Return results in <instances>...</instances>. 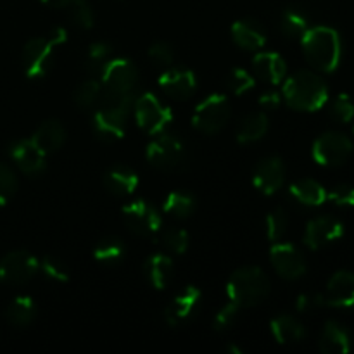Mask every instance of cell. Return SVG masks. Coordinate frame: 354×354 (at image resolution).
<instances>
[{
	"label": "cell",
	"instance_id": "6da1fadb",
	"mask_svg": "<svg viewBox=\"0 0 354 354\" xmlns=\"http://www.w3.org/2000/svg\"><path fill=\"white\" fill-rule=\"evenodd\" d=\"M133 102V92H104L92 121L93 131L100 140L116 142L124 137Z\"/></svg>",
	"mask_w": 354,
	"mask_h": 354
},
{
	"label": "cell",
	"instance_id": "7a4b0ae2",
	"mask_svg": "<svg viewBox=\"0 0 354 354\" xmlns=\"http://www.w3.org/2000/svg\"><path fill=\"white\" fill-rule=\"evenodd\" d=\"M282 95L292 109L315 113L327 104L328 86L317 73L303 69L283 82Z\"/></svg>",
	"mask_w": 354,
	"mask_h": 354
},
{
	"label": "cell",
	"instance_id": "3957f363",
	"mask_svg": "<svg viewBox=\"0 0 354 354\" xmlns=\"http://www.w3.org/2000/svg\"><path fill=\"white\" fill-rule=\"evenodd\" d=\"M306 61L320 73H332L339 68L342 57L341 37L334 28H310L301 38Z\"/></svg>",
	"mask_w": 354,
	"mask_h": 354
},
{
	"label": "cell",
	"instance_id": "277c9868",
	"mask_svg": "<svg viewBox=\"0 0 354 354\" xmlns=\"http://www.w3.org/2000/svg\"><path fill=\"white\" fill-rule=\"evenodd\" d=\"M270 280L258 266H244L232 273L227 283V297L239 308H252L268 297Z\"/></svg>",
	"mask_w": 354,
	"mask_h": 354
},
{
	"label": "cell",
	"instance_id": "5b68a950",
	"mask_svg": "<svg viewBox=\"0 0 354 354\" xmlns=\"http://www.w3.org/2000/svg\"><path fill=\"white\" fill-rule=\"evenodd\" d=\"M135 120L138 128L149 135H159L166 131L173 120L169 107H166L154 93L144 92L133 102Z\"/></svg>",
	"mask_w": 354,
	"mask_h": 354
},
{
	"label": "cell",
	"instance_id": "8992f818",
	"mask_svg": "<svg viewBox=\"0 0 354 354\" xmlns=\"http://www.w3.org/2000/svg\"><path fill=\"white\" fill-rule=\"evenodd\" d=\"M230 102L227 97L223 93H213L194 109L192 124L201 133L214 135L223 130L230 120Z\"/></svg>",
	"mask_w": 354,
	"mask_h": 354
},
{
	"label": "cell",
	"instance_id": "52a82bcc",
	"mask_svg": "<svg viewBox=\"0 0 354 354\" xmlns=\"http://www.w3.org/2000/svg\"><path fill=\"white\" fill-rule=\"evenodd\" d=\"M311 154L320 166L337 168L351 158L353 142L348 135L339 133V131H327L315 140Z\"/></svg>",
	"mask_w": 354,
	"mask_h": 354
},
{
	"label": "cell",
	"instance_id": "ba28073f",
	"mask_svg": "<svg viewBox=\"0 0 354 354\" xmlns=\"http://www.w3.org/2000/svg\"><path fill=\"white\" fill-rule=\"evenodd\" d=\"M145 156H147L149 165L154 166L156 169L173 171L183 161V144L176 135L162 131L156 135L154 140L147 145Z\"/></svg>",
	"mask_w": 354,
	"mask_h": 354
},
{
	"label": "cell",
	"instance_id": "9c48e42d",
	"mask_svg": "<svg viewBox=\"0 0 354 354\" xmlns=\"http://www.w3.org/2000/svg\"><path fill=\"white\" fill-rule=\"evenodd\" d=\"M40 270L37 256L28 251L7 252L0 259V282L6 286H24L30 282Z\"/></svg>",
	"mask_w": 354,
	"mask_h": 354
},
{
	"label": "cell",
	"instance_id": "30bf717a",
	"mask_svg": "<svg viewBox=\"0 0 354 354\" xmlns=\"http://www.w3.org/2000/svg\"><path fill=\"white\" fill-rule=\"evenodd\" d=\"M124 225L140 237H152L162 227L161 213L144 199H135L123 207Z\"/></svg>",
	"mask_w": 354,
	"mask_h": 354
},
{
	"label": "cell",
	"instance_id": "8fae6325",
	"mask_svg": "<svg viewBox=\"0 0 354 354\" xmlns=\"http://www.w3.org/2000/svg\"><path fill=\"white\" fill-rule=\"evenodd\" d=\"M57 44L48 38H31L23 48V69L30 80H40L50 71Z\"/></svg>",
	"mask_w": 354,
	"mask_h": 354
},
{
	"label": "cell",
	"instance_id": "7c38bea8",
	"mask_svg": "<svg viewBox=\"0 0 354 354\" xmlns=\"http://www.w3.org/2000/svg\"><path fill=\"white\" fill-rule=\"evenodd\" d=\"M137 82V66L127 57L109 59L100 69V85L106 92H133Z\"/></svg>",
	"mask_w": 354,
	"mask_h": 354
},
{
	"label": "cell",
	"instance_id": "4fadbf2b",
	"mask_svg": "<svg viewBox=\"0 0 354 354\" xmlns=\"http://www.w3.org/2000/svg\"><path fill=\"white\" fill-rule=\"evenodd\" d=\"M270 261L275 272L286 280L301 279L308 268L303 252L290 242H273L270 248Z\"/></svg>",
	"mask_w": 354,
	"mask_h": 354
},
{
	"label": "cell",
	"instance_id": "5bb4252c",
	"mask_svg": "<svg viewBox=\"0 0 354 354\" xmlns=\"http://www.w3.org/2000/svg\"><path fill=\"white\" fill-rule=\"evenodd\" d=\"M201 289H197L196 286H189L185 289L180 290L175 297L171 299V303L166 306L165 310V320L169 327H180V325H185L187 322H190L194 318V315L197 313L201 304Z\"/></svg>",
	"mask_w": 354,
	"mask_h": 354
},
{
	"label": "cell",
	"instance_id": "9a60e30c",
	"mask_svg": "<svg viewBox=\"0 0 354 354\" xmlns=\"http://www.w3.org/2000/svg\"><path fill=\"white\" fill-rule=\"evenodd\" d=\"M344 235V225L334 216H318L306 225L304 230V244L313 251L325 248L332 242L339 241Z\"/></svg>",
	"mask_w": 354,
	"mask_h": 354
},
{
	"label": "cell",
	"instance_id": "2e32d148",
	"mask_svg": "<svg viewBox=\"0 0 354 354\" xmlns=\"http://www.w3.org/2000/svg\"><path fill=\"white\" fill-rule=\"evenodd\" d=\"M286 180V166L279 156H270L259 161L252 171V185L265 196H273L282 189Z\"/></svg>",
	"mask_w": 354,
	"mask_h": 354
},
{
	"label": "cell",
	"instance_id": "e0dca14e",
	"mask_svg": "<svg viewBox=\"0 0 354 354\" xmlns=\"http://www.w3.org/2000/svg\"><path fill=\"white\" fill-rule=\"evenodd\" d=\"M9 156L14 161V165L28 176L40 175L45 169L47 154L31 138L14 142L9 147Z\"/></svg>",
	"mask_w": 354,
	"mask_h": 354
},
{
	"label": "cell",
	"instance_id": "ac0fdd59",
	"mask_svg": "<svg viewBox=\"0 0 354 354\" xmlns=\"http://www.w3.org/2000/svg\"><path fill=\"white\" fill-rule=\"evenodd\" d=\"M159 86L175 100H187L196 93L197 78L190 69L169 68L159 76Z\"/></svg>",
	"mask_w": 354,
	"mask_h": 354
},
{
	"label": "cell",
	"instance_id": "d6986e66",
	"mask_svg": "<svg viewBox=\"0 0 354 354\" xmlns=\"http://www.w3.org/2000/svg\"><path fill=\"white\" fill-rule=\"evenodd\" d=\"M325 299L328 306L354 311V273L344 270L334 273L327 283Z\"/></svg>",
	"mask_w": 354,
	"mask_h": 354
},
{
	"label": "cell",
	"instance_id": "ffe728a7",
	"mask_svg": "<svg viewBox=\"0 0 354 354\" xmlns=\"http://www.w3.org/2000/svg\"><path fill=\"white\" fill-rule=\"evenodd\" d=\"M254 76L268 85H279L287 76V64L277 52H259L252 59Z\"/></svg>",
	"mask_w": 354,
	"mask_h": 354
},
{
	"label": "cell",
	"instance_id": "44dd1931",
	"mask_svg": "<svg viewBox=\"0 0 354 354\" xmlns=\"http://www.w3.org/2000/svg\"><path fill=\"white\" fill-rule=\"evenodd\" d=\"M232 40L242 50H261L266 45V33L254 19H239L232 24Z\"/></svg>",
	"mask_w": 354,
	"mask_h": 354
},
{
	"label": "cell",
	"instance_id": "7402d4cb",
	"mask_svg": "<svg viewBox=\"0 0 354 354\" xmlns=\"http://www.w3.org/2000/svg\"><path fill=\"white\" fill-rule=\"evenodd\" d=\"M104 187L116 197L131 196L138 187V175L127 166H114L104 173Z\"/></svg>",
	"mask_w": 354,
	"mask_h": 354
},
{
	"label": "cell",
	"instance_id": "603a6c76",
	"mask_svg": "<svg viewBox=\"0 0 354 354\" xmlns=\"http://www.w3.org/2000/svg\"><path fill=\"white\" fill-rule=\"evenodd\" d=\"M173 270H175L173 259L169 256L161 254V252L149 256L144 261L145 279L158 290H162L168 287L169 280L173 279Z\"/></svg>",
	"mask_w": 354,
	"mask_h": 354
},
{
	"label": "cell",
	"instance_id": "cb8c5ba5",
	"mask_svg": "<svg viewBox=\"0 0 354 354\" xmlns=\"http://www.w3.org/2000/svg\"><path fill=\"white\" fill-rule=\"evenodd\" d=\"M320 351L325 354H346L351 351V335L339 322H327L320 335Z\"/></svg>",
	"mask_w": 354,
	"mask_h": 354
},
{
	"label": "cell",
	"instance_id": "d4e9b609",
	"mask_svg": "<svg viewBox=\"0 0 354 354\" xmlns=\"http://www.w3.org/2000/svg\"><path fill=\"white\" fill-rule=\"evenodd\" d=\"M31 140L48 156L62 147L66 140V130L61 121L47 120L35 130Z\"/></svg>",
	"mask_w": 354,
	"mask_h": 354
},
{
	"label": "cell",
	"instance_id": "484cf974",
	"mask_svg": "<svg viewBox=\"0 0 354 354\" xmlns=\"http://www.w3.org/2000/svg\"><path fill=\"white\" fill-rule=\"evenodd\" d=\"M289 196L301 206H322L327 201V190L317 180L303 178L289 187Z\"/></svg>",
	"mask_w": 354,
	"mask_h": 354
},
{
	"label": "cell",
	"instance_id": "4316f807",
	"mask_svg": "<svg viewBox=\"0 0 354 354\" xmlns=\"http://www.w3.org/2000/svg\"><path fill=\"white\" fill-rule=\"evenodd\" d=\"M270 330L279 344H294V342L303 341L306 335L303 324L290 315H280L275 320H272Z\"/></svg>",
	"mask_w": 354,
	"mask_h": 354
},
{
	"label": "cell",
	"instance_id": "83f0119b",
	"mask_svg": "<svg viewBox=\"0 0 354 354\" xmlns=\"http://www.w3.org/2000/svg\"><path fill=\"white\" fill-rule=\"evenodd\" d=\"M270 127L268 116L265 113H254L245 116L237 127V140L239 144H254L261 140L266 135Z\"/></svg>",
	"mask_w": 354,
	"mask_h": 354
},
{
	"label": "cell",
	"instance_id": "f1b7e54d",
	"mask_svg": "<svg viewBox=\"0 0 354 354\" xmlns=\"http://www.w3.org/2000/svg\"><path fill=\"white\" fill-rule=\"evenodd\" d=\"M37 317V304L30 296L14 297L12 303L7 306L6 318L10 325L17 328L28 327Z\"/></svg>",
	"mask_w": 354,
	"mask_h": 354
},
{
	"label": "cell",
	"instance_id": "f546056e",
	"mask_svg": "<svg viewBox=\"0 0 354 354\" xmlns=\"http://www.w3.org/2000/svg\"><path fill=\"white\" fill-rule=\"evenodd\" d=\"M310 30V19L306 12L297 7H289L280 17V31L287 38H303V35Z\"/></svg>",
	"mask_w": 354,
	"mask_h": 354
},
{
	"label": "cell",
	"instance_id": "4dcf8cb0",
	"mask_svg": "<svg viewBox=\"0 0 354 354\" xmlns=\"http://www.w3.org/2000/svg\"><path fill=\"white\" fill-rule=\"evenodd\" d=\"M127 256V248L124 242L118 237H106L95 245L93 249V258L95 261L102 263V265L113 266L121 263Z\"/></svg>",
	"mask_w": 354,
	"mask_h": 354
},
{
	"label": "cell",
	"instance_id": "1f68e13d",
	"mask_svg": "<svg viewBox=\"0 0 354 354\" xmlns=\"http://www.w3.org/2000/svg\"><path fill=\"white\" fill-rule=\"evenodd\" d=\"M162 209L166 214L178 220H185L190 214L196 211V199L190 194L182 192V190H175L166 196L165 203H162Z\"/></svg>",
	"mask_w": 354,
	"mask_h": 354
},
{
	"label": "cell",
	"instance_id": "d6a6232c",
	"mask_svg": "<svg viewBox=\"0 0 354 354\" xmlns=\"http://www.w3.org/2000/svg\"><path fill=\"white\" fill-rule=\"evenodd\" d=\"M100 92H102V85H100L99 80H85L80 86H76V90L73 92V100L78 107L82 109H88L99 99Z\"/></svg>",
	"mask_w": 354,
	"mask_h": 354
},
{
	"label": "cell",
	"instance_id": "836d02e7",
	"mask_svg": "<svg viewBox=\"0 0 354 354\" xmlns=\"http://www.w3.org/2000/svg\"><path fill=\"white\" fill-rule=\"evenodd\" d=\"M254 75H251V73L245 71V69L242 68L232 69L230 75H228L227 78V88L230 90L232 93H235V95H244L249 90L254 88Z\"/></svg>",
	"mask_w": 354,
	"mask_h": 354
},
{
	"label": "cell",
	"instance_id": "e575fe53",
	"mask_svg": "<svg viewBox=\"0 0 354 354\" xmlns=\"http://www.w3.org/2000/svg\"><path fill=\"white\" fill-rule=\"evenodd\" d=\"M69 16L71 21L82 30H92L93 23H95V16H93V10L90 7V3L86 0H73L69 3Z\"/></svg>",
	"mask_w": 354,
	"mask_h": 354
},
{
	"label": "cell",
	"instance_id": "d590c367",
	"mask_svg": "<svg viewBox=\"0 0 354 354\" xmlns=\"http://www.w3.org/2000/svg\"><path fill=\"white\" fill-rule=\"evenodd\" d=\"M287 225H289V220H287V213L282 207H275L272 213H268V216H266V237H268V241L279 242L286 234Z\"/></svg>",
	"mask_w": 354,
	"mask_h": 354
},
{
	"label": "cell",
	"instance_id": "8d00e7d4",
	"mask_svg": "<svg viewBox=\"0 0 354 354\" xmlns=\"http://www.w3.org/2000/svg\"><path fill=\"white\" fill-rule=\"evenodd\" d=\"M161 244L175 254H185L189 249V234L183 228H168L161 234Z\"/></svg>",
	"mask_w": 354,
	"mask_h": 354
},
{
	"label": "cell",
	"instance_id": "74e56055",
	"mask_svg": "<svg viewBox=\"0 0 354 354\" xmlns=\"http://www.w3.org/2000/svg\"><path fill=\"white\" fill-rule=\"evenodd\" d=\"M40 270L54 282H68L69 280V270L62 259L55 258V256H44L40 261Z\"/></svg>",
	"mask_w": 354,
	"mask_h": 354
},
{
	"label": "cell",
	"instance_id": "f35d334b",
	"mask_svg": "<svg viewBox=\"0 0 354 354\" xmlns=\"http://www.w3.org/2000/svg\"><path fill=\"white\" fill-rule=\"evenodd\" d=\"M111 45L106 41H95L88 47L86 52V68L90 71H100L107 61H109Z\"/></svg>",
	"mask_w": 354,
	"mask_h": 354
},
{
	"label": "cell",
	"instance_id": "ab89813d",
	"mask_svg": "<svg viewBox=\"0 0 354 354\" xmlns=\"http://www.w3.org/2000/svg\"><path fill=\"white\" fill-rule=\"evenodd\" d=\"M17 192V178L12 169L0 162V206H6Z\"/></svg>",
	"mask_w": 354,
	"mask_h": 354
},
{
	"label": "cell",
	"instance_id": "60d3db41",
	"mask_svg": "<svg viewBox=\"0 0 354 354\" xmlns=\"http://www.w3.org/2000/svg\"><path fill=\"white\" fill-rule=\"evenodd\" d=\"M330 116L337 123H349L354 120V104L346 93H341L330 106Z\"/></svg>",
	"mask_w": 354,
	"mask_h": 354
},
{
	"label": "cell",
	"instance_id": "b9f144b4",
	"mask_svg": "<svg viewBox=\"0 0 354 354\" xmlns=\"http://www.w3.org/2000/svg\"><path fill=\"white\" fill-rule=\"evenodd\" d=\"M149 59L154 62L156 66H161V68H169L175 61V52L173 47L166 41H156L149 47Z\"/></svg>",
	"mask_w": 354,
	"mask_h": 354
},
{
	"label": "cell",
	"instance_id": "7bdbcfd3",
	"mask_svg": "<svg viewBox=\"0 0 354 354\" xmlns=\"http://www.w3.org/2000/svg\"><path fill=\"white\" fill-rule=\"evenodd\" d=\"M239 311H241V308H239L237 304H234L228 301V303L225 304L220 311H218L216 317H214V320H213L214 330L225 332V330H228L230 327H234L235 322H237Z\"/></svg>",
	"mask_w": 354,
	"mask_h": 354
},
{
	"label": "cell",
	"instance_id": "ee69618b",
	"mask_svg": "<svg viewBox=\"0 0 354 354\" xmlns=\"http://www.w3.org/2000/svg\"><path fill=\"white\" fill-rule=\"evenodd\" d=\"M327 199L339 207L354 206V187L348 183H339L330 192H327Z\"/></svg>",
	"mask_w": 354,
	"mask_h": 354
},
{
	"label": "cell",
	"instance_id": "f6af8a7d",
	"mask_svg": "<svg viewBox=\"0 0 354 354\" xmlns=\"http://www.w3.org/2000/svg\"><path fill=\"white\" fill-rule=\"evenodd\" d=\"M324 306H327V299L324 294L318 292H304L296 301V310L299 313H313Z\"/></svg>",
	"mask_w": 354,
	"mask_h": 354
},
{
	"label": "cell",
	"instance_id": "bcb514c9",
	"mask_svg": "<svg viewBox=\"0 0 354 354\" xmlns=\"http://www.w3.org/2000/svg\"><path fill=\"white\" fill-rule=\"evenodd\" d=\"M282 102V97H280L279 92H265L261 97H259V104H261L265 109H277Z\"/></svg>",
	"mask_w": 354,
	"mask_h": 354
},
{
	"label": "cell",
	"instance_id": "7dc6e473",
	"mask_svg": "<svg viewBox=\"0 0 354 354\" xmlns=\"http://www.w3.org/2000/svg\"><path fill=\"white\" fill-rule=\"evenodd\" d=\"M41 2L48 7H54V9H62V7H69L73 0H41Z\"/></svg>",
	"mask_w": 354,
	"mask_h": 354
}]
</instances>
